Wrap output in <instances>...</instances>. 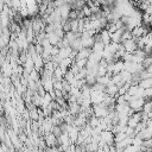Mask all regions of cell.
<instances>
[{"instance_id":"obj_5","label":"cell","mask_w":152,"mask_h":152,"mask_svg":"<svg viewBox=\"0 0 152 152\" xmlns=\"http://www.w3.org/2000/svg\"><path fill=\"white\" fill-rule=\"evenodd\" d=\"M44 142H45V145L48 146V148H50V147H55V146H58L57 138H56L52 133H48V134H45V137H44Z\"/></svg>"},{"instance_id":"obj_8","label":"cell","mask_w":152,"mask_h":152,"mask_svg":"<svg viewBox=\"0 0 152 152\" xmlns=\"http://www.w3.org/2000/svg\"><path fill=\"white\" fill-rule=\"evenodd\" d=\"M124 30H116L114 33L110 34V42L113 43H120V39H121V34H122Z\"/></svg>"},{"instance_id":"obj_2","label":"cell","mask_w":152,"mask_h":152,"mask_svg":"<svg viewBox=\"0 0 152 152\" xmlns=\"http://www.w3.org/2000/svg\"><path fill=\"white\" fill-rule=\"evenodd\" d=\"M144 103H145L144 99H131V101L128 102V106L134 112H141V108H142Z\"/></svg>"},{"instance_id":"obj_3","label":"cell","mask_w":152,"mask_h":152,"mask_svg":"<svg viewBox=\"0 0 152 152\" xmlns=\"http://www.w3.org/2000/svg\"><path fill=\"white\" fill-rule=\"evenodd\" d=\"M121 44H122V46H124V49H125L126 52L133 53V52L137 50V45H135V39H134V38H131V39H128V40H125V42H122Z\"/></svg>"},{"instance_id":"obj_6","label":"cell","mask_w":152,"mask_h":152,"mask_svg":"<svg viewBox=\"0 0 152 152\" xmlns=\"http://www.w3.org/2000/svg\"><path fill=\"white\" fill-rule=\"evenodd\" d=\"M142 141L144 140H151V135H152V128L151 127H145L141 132H139L137 134Z\"/></svg>"},{"instance_id":"obj_14","label":"cell","mask_w":152,"mask_h":152,"mask_svg":"<svg viewBox=\"0 0 152 152\" xmlns=\"http://www.w3.org/2000/svg\"><path fill=\"white\" fill-rule=\"evenodd\" d=\"M4 6H5V1L0 0V13H1V12H2V10H4Z\"/></svg>"},{"instance_id":"obj_11","label":"cell","mask_w":152,"mask_h":152,"mask_svg":"<svg viewBox=\"0 0 152 152\" xmlns=\"http://www.w3.org/2000/svg\"><path fill=\"white\" fill-rule=\"evenodd\" d=\"M150 65H152V57H151V56H146V57L142 59V62H141V66H142V70H144L145 68L150 66Z\"/></svg>"},{"instance_id":"obj_12","label":"cell","mask_w":152,"mask_h":152,"mask_svg":"<svg viewBox=\"0 0 152 152\" xmlns=\"http://www.w3.org/2000/svg\"><path fill=\"white\" fill-rule=\"evenodd\" d=\"M151 107H152V103H151V100L150 101H145V103L142 104V108H141V112L147 114L151 112Z\"/></svg>"},{"instance_id":"obj_4","label":"cell","mask_w":152,"mask_h":152,"mask_svg":"<svg viewBox=\"0 0 152 152\" xmlns=\"http://www.w3.org/2000/svg\"><path fill=\"white\" fill-rule=\"evenodd\" d=\"M140 121H141V112H135L131 118H128L127 126H128V127L134 128V127H135Z\"/></svg>"},{"instance_id":"obj_7","label":"cell","mask_w":152,"mask_h":152,"mask_svg":"<svg viewBox=\"0 0 152 152\" xmlns=\"http://www.w3.org/2000/svg\"><path fill=\"white\" fill-rule=\"evenodd\" d=\"M100 39H101V42L103 43V45L106 46V45H108L109 43H110V34L107 32V30H101L100 31Z\"/></svg>"},{"instance_id":"obj_1","label":"cell","mask_w":152,"mask_h":152,"mask_svg":"<svg viewBox=\"0 0 152 152\" xmlns=\"http://www.w3.org/2000/svg\"><path fill=\"white\" fill-rule=\"evenodd\" d=\"M100 139L108 146L114 145V134L110 131H102L100 133Z\"/></svg>"},{"instance_id":"obj_10","label":"cell","mask_w":152,"mask_h":152,"mask_svg":"<svg viewBox=\"0 0 152 152\" xmlns=\"http://www.w3.org/2000/svg\"><path fill=\"white\" fill-rule=\"evenodd\" d=\"M28 76H30V78H31L32 81H34V82H39V81H40V74H39L37 70H34V69L28 74Z\"/></svg>"},{"instance_id":"obj_9","label":"cell","mask_w":152,"mask_h":152,"mask_svg":"<svg viewBox=\"0 0 152 152\" xmlns=\"http://www.w3.org/2000/svg\"><path fill=\"white\" fill-rule=\"evenodd\" d=\"M138 87L141 89H147V88H152V78H146V80H141L138 83Z\"/></svg>"},{"instance_id":"obj_13","label":"cell","mask_w":152,"mask_h":152,"mask_svg":"<svg viewBox=\"0 0 152 152\" xmlns=\"http://www.w3.org/2000/svg\"><path fill=\"white\" fill-rule=\"evenodd\" d=\"M141 145H142L144 147H146V148H151V146H152V141H151V140H144Z\"/></svg>"}]
</instances>
